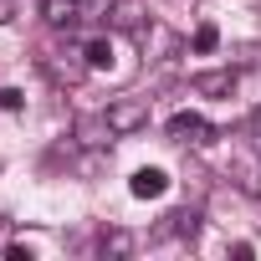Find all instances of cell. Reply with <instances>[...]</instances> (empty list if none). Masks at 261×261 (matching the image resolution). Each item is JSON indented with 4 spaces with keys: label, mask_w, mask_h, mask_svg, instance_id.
<instances>
[{
    "label": "cell",
    "mask_w": 261,
    "mask_h": 261,
    "mask_svg": "<svg viewBox=\"0 0 261 261\" xmlns=\"http://www.w3.org/2000/svg\"><path fill=\"white\" fill-rule=\"evenodd\" d=\"M102 118H108V128L118 139H128V134H139V128H149V102L144 97H118V102L102 108Z\"/></svg>",
    "instance_id": "obj_1"
},
{
    "label": "cell",
    "mask_w": 261,
    "mask_h": 261,
    "mask_svg": "<svg viewBox=\"0 0 261 261\" xmlns=\"http://www.w3.org/2000/svg\"><path fill=\"white\" fill-rule=\"evenodd\" d=\"M169 139H174V144H190V149H210V144L220 139V128H215L210 118H200V113H174V118H169Z\"/></svg>",
    "instance_id": "obj_2"
},
{
    "label": "cell",
    "mask_w": 261,
    "mask_h": 261,
    "mask_svg": "<svg viewBox=\"0 0 261 261\" xmlns=\"http://www.w3.org/2000/svg\"><path fill=\"white\" fill-rule=\"evenodd\" d=\"M41 16H46V26H57V31H72V26L87 21L82 0H41Z\"/></svg>",
    "instance_id": "obj_3"
},
{
    "label": "cell",
    "mask_w": 261,
    "mask_h": 261,
    "mask_svg": "<svg viewBox=\"0 0 261 261\" xmlns=\"http://www.w3.org/2000/svg\"><path fill=\"white\" fill-rule=\"evenodd\" d=\"M46 67H51V77H57V82H72V87L92 72L82 51H51V57H46Z\"/></svg>",
    "instance_id": "obj_4"
},
{
    "label": "cell",
    "mask_w": 261,
    "mask_h": 261,
    "mask_svg": "<svg viewBox=\"0 0 261 261\" xmlns=\"http://www.w3.org/2000/svg\"><path fill=\"white\" fill-rule=\"evenodd\" d=\"M236 82H241V72H236V67H220V72H200L190 87H195L200 97H230Z\"/></svg>",
    "instance_id": "obj_5"
},
{
    "label": "cell",
    "mask_w": 261,
    "mask_h": 261,
    "mask_svg": "<svg viewBox=\"0 0 261 261\" xmlns=\"http://www.w3.org/2000/svg\"><path fill=\"white\" fill-rule=\"evenodd\" d=\"M108 26H113V31H128V36H139V31H144V6H139V0H113Z\"/></svg>",
    "instance_id": "obj_6"
},
{
    "label": "cell",
    "mask_w": 261,
    "mask_h": 261,
    "mask_svg": "<svg viewBox=\"0 0 261 261\" xmlns=\"http://www.w3.org/2000/svg\"><path fill=\"white\" fill-rule=\"evenodd\" d=\"M169 190V174L164 169H139L134 179H128V195H134V200H159Z\"/></svg>",
    "instance_id": "obj_7"
},
{
    "label": "cell",
    "mask_w": 261,
    "mask_h": 261,
    "mask_svg": "<svg viewBox=\"0 0 261 261\" xmlns=\"http://www.w3.org/2000/svg\"><path fill=\"white\" fill-rule=\"evenodd\" d=\"M77 139L82 144H102V139H118V134L108 128V118L97 113V118H77Z\"/></svg>",
    "instance_id": "obj_8"
},
{
    "label": "cell",
    "mask_w": 261,
    "mask_h": 261,
    "mask_svg": "<svg viewBox=\"0 0 261 261\" xmlns=\"http://www.w3.org/2000/svg\"><path fill=\"white\" fill-rule=\"evenodd\" d=\"M82 57H87V67H92V72H102V67L113 62V41H108V36H92V41L82 46Z\"/></svg>",
    "instance_id": "obj_9"
},
{
    "label": "cell",
    "mask_w": 261,
    "mask_h": 261,
    "mask_svg": "<svg viewBox=\"0 0 261 261\" xmlns=\"http://www.w3.org/2000/svg\"><path fill=\"white\" fill-rule=\"evenodd\" d=\"M164 230H174V236H190V241H195V230H200V210H174Z\"/></svg>",
    "instance_id": "obj_10"
},
{
    "label": "cell",
    "mask_w": 261,
    "mask_h": 261,
    "mask_svg": "<svg viewBox=\"0 0 261 261\" xmlns=\"http://www.w3.org/2000/svg\"><path fill=\"white\" fill-rule=\"evenodd\" d=\"M128 251H134L128 230H102V256H128Z\"/></svg>",
    "instance_id": "obj_11"
},
{
    "label": "cell",
    "mask_w": 261,
    "mask_h": 261,
    "mask_svg": "<svg viewBox=\"0 0 261 261\" xmlns=\"http://www.w3.org/2000/svg\"><path fill=\"white\" fill-rule=\"evenodd\" d=\"M215 46H220V31H215V26L205 21V26L195 31V51H215Z\"/></svg>",
    "instance_id": "obj_12"
},
{
    "label": "cell",
    "mask_w": 261,
    "mask_h": 261,
    "mask_svg": "<svg viewBox=\"0 0 261 261\" xmlns=\"http://www.w3.org/2000/svg\"><path fill=\"white\" fill-rule=\"evenodd\" d=\"M0 108H6V113H21V108H26V92H21V87H0Z\"/></svg>",
    "instance_id": "obj_13"
},
{
    "label": "cell",
    "mask_w": 261,
    "mask_h": 261,
    "mask_svg": "<svg viewBox=\"0 0 261 261\" xmlns=\"http://www.w3.org/2000/svg\"><path fill=\"white\" fill-rule=\"evenodd\" d=\"M82 11H87V21H97V16L113 11V0H82Z\"/></svg>",
    "instance_id": "obj_14"
},
{
    "label": "cell",
    "mask_w": 261,
    "mask_h": 261,
    "mask_svg": "<svg viewBox=\"0 0 261 261\" xmlns=\"http://www.w3.org/2000/svg\"><path fill=\"white\" fill-rule=\"evenodd\" d=\"M11 16H16V0H0V26H6Z\"/></svg>",
    "instance_id": "obj_15"
},
{
    "label": "cell",
    "mask_w": 261,
    "mask_h": 261,
    "mask_svg": "<svg viewBox=\"0 0 261 261\" xmlns=\"http://www.w3.org/2000/svg\"><path fill=\"white\" fill-rule=\"evenodd\" d=\"M251 134H256V144H261V108L251 113Z\"/></svg>",
    "instance_id": "obj_16"
}]
</instances>
